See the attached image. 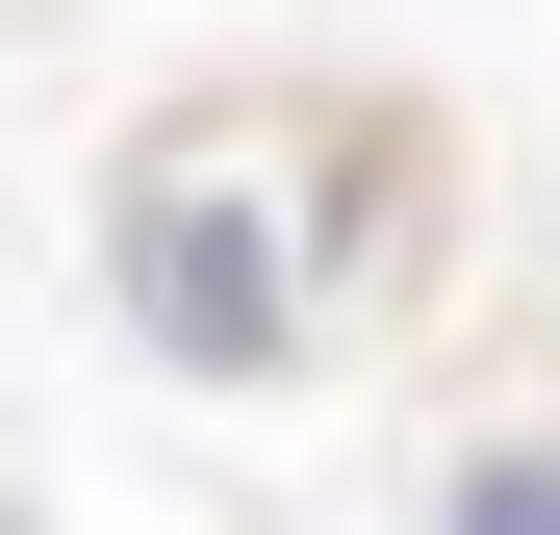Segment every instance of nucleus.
I'll return each instance as SVG.
<instances>
[{"label": "nucleus", "mask_w": 560, "mask_h": 535, "mask_svg": "<svg viewBox=\"0 0 560 535\" xmlns=\"http://www.w3.org/2000/svg\"><path fill=\"white\" fill-rule=\"evenodd\" d=\"M0 535H26V510H0Z\"/></svg>", "instance_id": "7ed1b4c3"}, {"label": "nucleus", "mask_w": 560, "mask_h": 535, "mask_svg": "<svg viewBox=\"0 0 560 535\" xmlns=\"http://www.w3.org/2000/svg\"><path fill=\"white\" fill-rule=\"evenodd\" d=\"M103 306L153 383H280V357H331V255L280 205V103H153L103 153Z\"/></svg>", "instance_id": "f257e3e1"}, {"label": "nucleus", "mask_w": 560, "mask_h": 535, "mask_svg": "<svg viewBox=\"0 0 560 535\" xmlns=\"http://www.w3.org/2000/svg\"><path fill=\"white\" fill-rule=\"evenodd\" d=\"M433 535H560V408L458 433V460H433Z\"/></svg>", "instance_id": "f03ea898"}]
</instances>
